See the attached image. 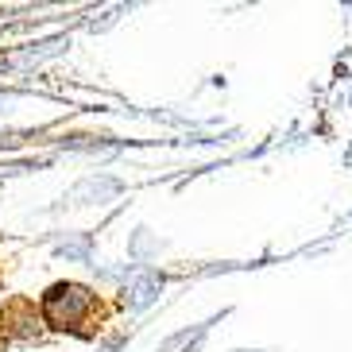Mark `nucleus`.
Returning <instances> with one entry per match:
<instances>
[{"mask_svg":"<svg viewBox=\"0 0 352 352\" xmlns=\"http://www.w3.org/2000/svg\"><path fill=\"white\" fill-rule=\"evenodd\" d=\"M89 306H94V294H89V290L74 287V283H63V287H54L51 294H47L43 314H47V321H54L58 329H66V325H78V321L89 314Z\"/></svg>","mask_w":352,"mask_h":352,"instance_id":"nucleus-1","label":"nucleus"}]
</instances>
